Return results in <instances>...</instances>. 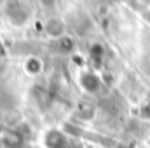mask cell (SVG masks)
Wrapping results in <instances>:
<instances>
[{
  "label": "cell",
  "instance_id": "cell-1",
  "mask_svg": "<svg viewBox=\"0 0 150 148\" xmlns=\"http://www.w3.org/2000/svg\"><path fill=\"white\" fill-rule=\"evenodd\" d=\"M45 145H47V148H68V140L61 132L51 131L45 138Z\"/></svg>",
  "mask_w": 150,
  "mask_h": 148
}]
</instances>
